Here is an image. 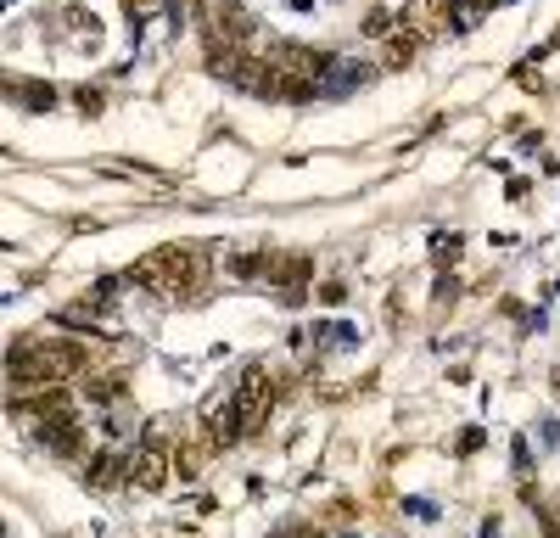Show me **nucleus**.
Returning <instances> with one entry per match:
<instances>
[{
    "mask_svg": "<svg viewBox=\"0 0 560 538\" xmlns=\"http://www.w3.org/2000/svg\"><path fill=\"white\" fill-rule=\"evenodd\" d=\"M168 477H174V449H168L163 438H146L129 454V488H135V494H157Z\"/></svg>",
    "mask_w": 560,
    "mask_h": 538,
    "instance_id": "nucleus-4",
    "label": "nucleus"
},
{
    "mask_svg": "<svg viewBox=\"0 0 560 538\" xmlns=\"http://www.w3.org/2000/svg\"><path fill=\"white\" fill-rule=\"evenodd\" d=\"M118 477L129 482V460H124V466H118V454H112V449H101L96 460H90V482H96V488H112V482H118Z\"/></svg>",
    "mask_w": 560,
    "mask_h": 538,
    "instance_id": "nucleus-10",
    "label": "nucleus"
},
{
    "mask_svg": "<svg viewBox=\"0 0 560 538\" xmlns=\"http://www.w3.org/2000/svg\"><path fill=\"white\" fill-rule=\"evenodd\" d=\"M269 275V281L275 286H286V292H297V286L308 281V275H314V258L308 253H264V264H258Z\"/></svg>",
    "mask_w": 560,
    "mask_h": 538,
    "instance_id": "nucleus-7",
    "label": "nucleus"
},
{
    "mask_svg": "<svg viewBox=\"0 0 560 538\" xmlns=\"http://www.w3.org/2000/svg\"><path fill=\"white\" fill-rule=\"evenodd\" d=\"M269 404H275V382H269V370H264V365H247V370H241V393H236L241 438H252V432H264Z\"/></svg>",
    "mask_w": 560,
    "mask_h": 538,
    "instance_id": "nucleus-3",
    "label": "nucleus"
},
{
    "mask_svg": "<svg viewBox=\"0 0 560 538\" xmlns=\"http://www.w3.org/2000/svg\"><path fill=\"white\" fill-rule=\"evenodd\" d=\"M208 34L213 40H230V45H241L252 34V17H247V6L241 0H213V12H208Z\"/></svg>",
    "mask_w": 560,
    "mask_h": 538,
    "instance_id": "nucleus-6",
    "label": "nucleus"
},
{
    "mask_svg": "<svg viewBox=\"0 0 560 538\" xmlns=\"http://www.w3.org/2000/svg\"><path fill=\"white\" fill-rule=\"evenodd\" d=\"M152 6H157V0H124V12H129V17H146Z\"/></svg>",
    "mask_w": 560,
    "mask_h": 538,
    "instance_id": "nucleus-13",
    "label": "nucleus"
},
{
    "mask_svg": "<svg viewBox=\"0 0 560 538\" xmlns=\"http://www.w3.org/2000/svg\"><path fill=\"white\" fill-rule=\"evenodd\" d=\"M129 275H135L146 292H157V298H196V292L208 286V258L196 253V247H180V241H168V247H152V253H140Z\"/></svg>",
    "mask_w": 560,
    "mask_h": 538,
    "instance_id": "nucleus-1",
    "label": "nucleus"
},
{
    "mask_svg": "<svg viewBox=\"0 0 560 538\" xmlns=\"http://www.w3.org/2000/svg\"><path fill=\"white\" fill-rule=\"evenodd\" d=\"M415 57H420V34L398 23V29H392L387 40H381V68H409Z\"/></svg>",
    "mask_w": 560,
    "mask_h": 538,
    "instance_id": "nucleus-8",
    "label": "nucleus"
},
{
    "mask_svg": "<svg viewBox=\"0 0 560 538\" xmlns=\"http://www.w3.org/2000/svg\"><path fill=\"white\" fill-rule=\"evenodd\" d=\"M12 96L23 101V107H56L51 85H23V79H12Z\"/></svg>",
    "mask_w": 560,
    "mask_h": 538,
    "instance_id": "nucleus-11",
    "label": "nucleus"
},
{
    "mask_svg": "<svg viewBox=\"0 0 560 538\" xmlns=\"http://www.w3.org/2000/svg\"><path fill=\"white\" fill-rule=\"evenodd\" d=\"M387 23H392L387 12H370V17H364V29H370V34H387Z\"/></svg>",
    "mask_w": 560,
    "mask_h": 538,
    "instance_id": "nucleus-12",
    "label": "nucleus"
},
{
    "mask_svg": "<svg viewBox=\"0 0 560 538\" xmlns=\"http://www.w3.org/2000/svg\"><path fill=\"white\" fill-rule=\"evenodd\" d=\"M264 57H269V68H275L280 79H286V85L297 90V101H303L308 90L320 85V73H325V51H314V45H297V40L269 45Z\"/></svg>",
    "mask_w": 560,
    "mask_h": 538,
    "instance_id": "nucleus-2",
    "label": "nucleus"
},
{
    "mask_svg": "<svg viewBox=\"0 0 560 538\" xmlns=\"http://www.w3.org/2000/svg\"><path fill=\"white\" fill-rule=\"evenodd\" d=\"M398 23L415 29L420 40H437V34H448V6H443V0H404Z\"/></svg>",
    "mask_w": 560,
    "mask_h": 538,
    "instance_id": "nucleus-5",
    "label": "nucleus"
},
{
    "mask_svg": "<svg viewBox=\"0 0 560 538\" xmlns=\"http://www.w3.org/2000/svg\"><path fill=\"white\" fill-rule=\"evenodd\" d=\"M219 449V443L213 438H191V443H180V449H174V471H180V477H196V471L208 466V454Z\"/></svg>",
    "mask_w": 560,
    "mask_h": 538,
    "instance_id": "nucleus-9",
    "label": "nucleus"
}]
</instances>
